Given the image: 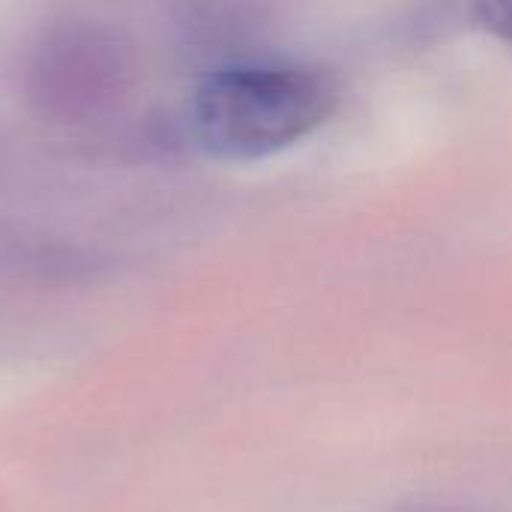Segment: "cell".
Returning a JSON list of instances; mask_svg holds the SVG:
<instances>
[{"instance_id": "3", "label": "cell", "mask_w": 512, "mask_h": 512, "mask_svg": "<svg viewBox=\"0 0 512 512\" xmlns=\"http://www.w3.org/2000/svg\"><path fill=\"white\" fill-rule=\"evenodd\" d=\"M399 512H486V510H477V507H471V504H441V501H426V504H414V507H408V510H399Z\"/></svg>"}, {"instance_id": "1", "label": "cell", "mask_w": 512, "mask_h": 512, "mask_svg": "<svg viewBox=\"0 0 512 512\" xmlns=\"http://www.w3.org/2000/svg\"><path fill=\"white\" fill-rule=\"evenodd\" d=\"M339 108L330 72L297 60H246L216 69L192 99L198 144L228 162L288 150L321 129Z\"/></svg>"}, {"instance_id": "2", "label": "cell", "mask_w": 512, "mask_h": 512, "mask_svg": "<svg viewBox=\"0 0 512 512\" xmlns=\"http://www.w3.org/2000/svg\"><path fill=\"white\" fill-rule=\"evenodd\" d=\"M468 21L512 48V0H462Z\"/></svg>"}]
</instances>
